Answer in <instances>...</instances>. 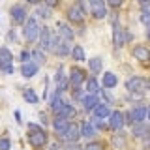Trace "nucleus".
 I'll list each match as a JSON object with an SVG mask.
<instances>
[{
  "label": "nucleus",
  "instance_id": "1",
  "mask_svg": "<svg viewBox=\"0 0 150 150\" xmlns=\"http://www.w3.org/2000/svg\"><path fill=\"white\" fill-rule=\"evenodd\" d=\"M47 141H49V137H47L45 129H41L40 126H36V124L28 126V143H30V146L40 150L47 144Z\"/></svg>",
  "mask_w": 150,
  "mask_h": 150
},
{
  "label": "nucleus",
  "instance_id": "2",
  "mask_svg": "<svg viewBox=\"0 0 150 150\" xmlns=\"http://www.w3.org/2000/svg\"><path fill=\"white\" fill-rule=\"evenodd\" d=\"M126 88H128V92H146L150 90V79H144V77H131L126 81Z\"/></svg>",
  "mask_w": 150,
  "mask_h": 150
},
{
  "label": "nucleus",
  "instance_id": "3",
  "mask_svg": "<svg viewBox=\"0 0 150 150\" xmlns=\"http://www.w3.org/2000/svg\"><path fill=\"white\" fill-rule=\"evenodd\" d=\"M40 47L43 51H53V47H54V40L56 38L51 34V28H40Z\"/></svg>",
  "mask_w": 150,
  "mask_h": 150
},
{
  "label": "nucleus",
  "instance_id": "4",
  "mask_svg": "<svg viewBox=\"0 0 150 150\" xmlns=\"http://www.w3.org/2000/svg\"><path fill=\"white\" fill-rule=\"evenodd\" d=\"M23 34H25V38L28 41H36L38 40V36H40V25H38L36 19H26Z\"/></svg>",
  "mask_w": 150,
  "mask_h": 150
},
{
  "label": "nucleus",
  "instance_id": "5",
  "mask_svg": "<svg viewBox=\"0 0 150 150\" xmlns=\"http://www.w3.org/2000/svg\"><path fill=\"white\" fill-rule=\"evenodd\" d=\"M90 4V11L96 19L107 17V9H105V0H88Z\"/></svg>",
  "mask_w": 150,
  "mask_h": 150
},
{
  "label": "nucleus",
  "instance_id": "6",
  "mask_svg": "<svg viewBox=\"0 0 150 150\" xmlns=\"http://www.w3.org/2000/svg\"><path fill=\"white\" fill-rule=\"evenodd\" d=\"M9 13H11V21L15 23V25H25L26 23V9L21 8V6H13L9 9Z\"/></svg>",
  "mask_w": 150,
  "mask_h": 150
},
{
  "label": "nucleus",
  "instance_id": "7",
  "mask_svg": "<svg viewBox=\"0 0 150 150\" xmlns=\"http://www.w3.org/2000/svg\"><path fill=\"white\" fill-rule=\"evenodd\" d=\"M129 40V34H126V30L118 25H115V32H112V41H115L116 47H122L126 41Z\"/></svg>",
  "mask_w": 150,
  "mask_h": 150
},
{
  "label": "nucleus",
  "instance_id": "8",
  "mask_svg": "<svg viewBox=\"0 0 150 150\" xmlns=\"http://www.w3.org/2000/svg\"><path fill=\"white\" fill-rule=\"evenodd\" d=\"M68 17H69V21L83 23V19H84V9H83V4H81V2H77L75 6H71V8H69V11H68Z\"/></svg>",
  "mask_w": 150,
  "mask_h": 150
},
{
  "label": "nucleus",
  "instance_id": "9",
  "mask_svg": "<svg viewBox=\"0 0 150 150\" xmlns=\"http://www.w3.org/2000/svg\"><path fill=\"white\" fill-rule=\"evenodd\" d=\"M62 137H64L66 141H69V143H75V141L81 137V126H77V124H69V126H68V129L64 131Z\"/></svg>",
  "mask_w": 150,
  "mask_h": 150
},
{
  "label": "nucleus",
  "instance_id": "10",
  "mask_svg": "<svg viewBox=\"0 0 150 150\" xmlns=\"http://www.w3.org/2000/svg\"><path fill=\"white\" fill-rule=\"evenodd\" d=\"M84 79H86V73L83 71L81 68H71V71H69V83H71V86H79Z\"/></svg>",
  "mask_w": 150,
  "mask_h": 150
},
{
  "label": "nucleus",
  "instance_id": "11",
  "mask_svg": "<svg viewBox=\"0 0 150 150\" xmlns=\"http://www.w3.org/2000/svg\"><path fill=\"white\" fill-rule=\"evenodd\" d=\"M53 51H54L56 54H60V56H66L71 49H69V45H68V40H62V38L58 36V38L54 40V47H53Z\"/></svg>",
  "mask_w": 150,
  "mask_h": 150
},
{
  "label": "nucleus",
  "instance_id": "12",
  "mask_svg": "<svg viewBox=\"0 0 150 150\" xmlns=\"http://www.w3.org/2000/svg\"><path fill=\"white\" fill-rule=\"evenodd\" d=\"M36 73H38V64L36 62H23V66H21V75L25 79L34 77Z\"/></svg>",
  "mask_w": 150,
  "mask_h": 150
},
{
  "label": "nucleus",
  "instance_id": "13",
  "mask_svg": "<svg viewBox=\"0 0 150 150\" xmlns=\"http://www.w3.org/2000/svg\"><path fill=\"white\" fill-rule=\"evenodd\" d=\"M133 56L141 62H148L150 60V49H146L144 45H135L133 47Z\"/></svg>",
  "mask_w": 150,
  "mask_h": 150
},
{
  "label": "nucleus",
  "instance_id": "14",
  "mask_svg": "<svg viewBox=\"0 0 150 150\" xmlns=\"http://www.w3.org/2000/svg\"><path fill=\"white\" fill-rule=\"evenodd\" d=\"M109 118H111L109 126H111L112 129H120L122 126H124V112L115 111V112H111V115H109Z\"/></svg>",
  "mask_w": 150,
  "mask_h": 150
},
{
  "label": "nucleus",
  "instance_id": "15",
  "mask_svg": "<svg viewBox=\"0 0 150 150\" xmlns=\"http://www.w3.org/2000/svg\"><path fill=\"white\" fill-rule=\"evenodd\" d=\"M56 30H58V36L62 38V40H73V30H71V26L69 25H66V23H60L58 21V25H56Z\"/></svg>",
  "mask_w": 150,
  "mask_h": 150
},
{
  "label": "nucleus",
  "instance_id": "16",
  "mask_svg": "<svg viewBox=\"0 0 150 150\" xmlns=\"http://www.w3.org/2000/svg\"><path fill=\"white\" fill-rule=\"evenodd\" d=\"M54 83H56V86H58V94H60V92H64L66 88H68V79H66V75H64V69H62V68L56 69Z\"/></svg>",
  "mask_w": 150,
  "mask_h": 150
},
{
  "label": "nucleus",
  "instance_id": "17",
  "mask_svg": "<svg viewBox=\"0 0 150 150\" xmlns=\"http://www.w3.org/2000/svg\"><path fill=\"white\" fill-rule=\"evenodd\" d=\"M68 126H69L68 118H60V116H56V120H53V128H54V131L58 135H64V131L68 129Z\"/></svg>",
  "mask_w": 150,
  "mask_h": 150
},
{
  "label": "nucleus",
  "instance_id": "18",
  "mask_svg": "<svg viewBox=\"0 0 150 150\" xmlns=\"http://www.w3.org/2000/svg\"><path fill=\"white\" fill-rule=\"evenodd\" d=\"M131 116H133V122H143L146 118V107L135 105L133 109H131Z\"/></svg>",
  "mask_w": 150,
  "mask_h": 150
},
{
  "label": "nucleus",
  "instance_id": "19",
  "mask_svg": "<svg viewBox=\"0 0 150 150\" xmlns=\"http://www.w3.org/2000/svg\"><path fill=\"white\" fill-rule=\"evenodd\" d=\"M94 135H96V126H94L90 120H88V122H84V124L81 126V137L92 139Z\"/></svg>",
  "mask_w": 150,
  "mask_h": 150
},
{
  "label": "nucleus",
  "instance_id": "20",
  "mask_svg": "<svg viewBox=\"0 0 150 150\" xmlns=\"http://www.w3.org/2000/svg\"><path fill=\"white\" fill-rule=\"evenodd\" d=\"M116 84H118V77H116L112 71H105V75H103V86L105 88H115Z\"/></svg>",
  "mask_w": 150,
  "mask_h": 150
},
{
  "label": "nucleus",
  "instance_id": "21",
  "mask_svg": "<svg viewBox=\"0 0 150 150\" xmlns=\"http://www.w3.org/2000/svg\"><path fill=\"white\" fill-rule=\"evenodd\" d=\"M94 115H96L98 118H107V116L111 115L109 105H101V103H98V105L94 107Z\"/></svg>",
  "mask_w": 150,
  "mask_h": 150
},
{
  "label": "nucleus",
  "instance_id": "22",
  "mask_svg": "<svg viewBox=\"0 0 150 150\" xmlns=\"http://www.w3.org/2000/svg\"><path fill=\"white\" fill-rule=\"evenodd\" d=\"M69 53H71L73 60H77V62H83V60H86V56H84V49H83L81 45H73Z\"/></svg>",
  "mask_w": 150,
  "mask_h": 150
},
{
  "label": "nucleus",
  "instance_id": "23",
  "mask_svg": "<svg viewBox=\"0 0 150 150\" xmlns=\"http://www.w3.org/2000/svg\"><path fill=\"white\" fill-rule=\"evenodd\" d=\"M13 62V54H11V51L6 49V47H2L0 49V66H4V64H11Z\"/></svg>",
  "mask_w": 150,
  "mask_h": 150
},
{
  "label": "nucleus",
  "instance_id": "24",
  "mask_svg": "<svg viewBox=\"0 0 150 150\" xmlns=\"http://www.w3.org/2000/svg\"><path fill=\"white\" fill-rule=\"evenodd\" d=\"M88 68H90V73H100L101 71V58H100V56L90 58V60H88Z\"/></svg>",
  "mask_w": 150,
  "mask_h": 150
},
{
  "label": "nucleus",
  "instance_id": "25",
  "mask_svg": "<svg viewBox=\"0 0 150 150\" xmlns=\"http://www.w3.org/2000/svg\"><path fill=\"white\" fill-rule=\"evenodd\" d=\"M83 103H84V109H86V111H94V107L98 105V98H96V94H88V96L83 100Z\"/></svg>",
  "mask_w": 150,
  "mask_h": 150
},
{
  "label": "nucleus",
  "instance_id": "26",
  "mask_svg": "<svg viewBox=\"0 0 150 150\" xmlns=\"http://www.w3.org/2000/svg\"><path fill=\"white\" fill-rule=\"evenodd\" d=\"M71 115H73V107L68 105V103H64V107L56 112V116H60V118H68V116H71Z\"/></svg>",
  "mask_w": 150,
  "mask_h": 150
},
{
  "label": "nucleus",
  "instance_id": "27",
  "mask_svg": "<svg viewBox=\"0 0 150 150\" xmlns=\"http://www.w3.org/2000/svg\"><path fill=\"white\" fill-rule=\"evenodd\" d=\"M146 126H143V122H135L133 124V135H137V137H143V135H146Z\"/></svg>",
  "mask_w": 150,
  "mask_h": 150
},
{
  "label": "nucleus",
  "instance_id": "28",
  "mask_svg": "<svg viewBox=\"0 0 150 150\" xmlns=\"http://www.w3.org/2000/svg\"><path fill=\"white\" fill-rule=\"evenodd\" d=\"M64 100H62V98H60V94H58V96H54L53 98V103H51V107H53V111L54 112H58L60 109H62V107H64Z\"/></svg>",
  "mask_w": 150,
  "mask_h": 150
},
{
  "label": "nucleus",
  "instance_id": "29",
  "mask_svg": "<svg viewBox=\"0 0 150 150\" xmlns=\"http://www.w3.org/2000/svg\"><path fill=\"white\" fill-rule=\"evenodd\" d=\"M112 144H115V148H122L126 144V137L124 133H116L115 137H112Z\"/></svg>",
  "mask_w": 150,
  "mask_h": 150
},
{
  "label": "nucleus",
  "instance_id": "30",
  "mask_svg": "<svg viewBox=\"0 0 150 150\" xmlns=\"http://www.w3.org/2000/svg\"><path fill=\"white\" fill-rule=\"evenodd\" d=\"M86 92H88V94H96V92H98V81H96L94 77H90V79L86 81Z\"/></svg>",
  "mask_w": 150,
  "mask_h": 150
},
{
  "label": "nucleus",
  "instance_id": "31",
  "mask_svg": "<svg viewBox=\"0 0 150 150\" xmlns=\"http://www.w3.org/2000/svg\"><path fill=\"white\" fill-rule=\"evenodd\" d=\"M23 98H25L26 101H30V103H38V96H36L34 90H25L23 92Z\"/></svg>",
  "mask_w": 150,
  "mask_h": 150
},
{
  "label": "nucleus",
  "instance_id": "32",
  "mask_svg": "<svg viewBox=\"0 0 150 150\" xmlns=\"http://www.w3.org/2000/svg\"><path fill=\"white\" fill-rule=\"evenodd\" d=\"M38 15H40L41 19H49V17H51V8L40 6V8H38Z\"/></svg>",
  "mask_w": 150,
  "mask_h": 150
},
{
  "label": "nucleus",
  "instance_id": "33",
  "mask_svg": "<svg viewBox=\"0 0 150 150\" xmlns=\"http://www.w3.org/2000/svg\"><path fill=\"white\" fill-rule=\"evenodd\" d=\"M141 23H143L144 26H150V9H143V13H141Z\"/></svg>",
  "mask_w": 150,
  "mask_h": 150
},
{
  "label": "nucleus",
  "instance_id": "34",
  "mask_svg": "<svg viewBox=\"0 0 150 150\" xmlns=\"http://www.w3.org/2000/svg\"><path fill=\"white\" fill-rule=\"evenodd\" d=\"M34 58L38 60V62H45V54H43V51H40V49H36V51H32L30 53Z\"/></svg>",
  "mask_w": 150,
  "mask_h": 150
},
{
  "label": "nucleus",
  "instance_id": "35",
  "mask_svg": "<svg viewBox=\"0 0 150 150\" xmlns=\"http://www.w3.org/2000/svg\"><path fill=\"white\" fill-rule=\"evenodd\" d=\"M84 150H103V146H101V143H88Z\"/></svg>",
  "mask_w": 150,
  "mask_h": 150
},
{
  "label": "nucleus",
  "instance_id": "36",
  "mask_svg": "<svg viewBox=\"0 0 150 150\" xmlns=\"http://www.w3.org/2000/svg\"><path fill=\"white\" fill-rule=\"evenodd\" d=\"M9 148H11L9 139H0V150H9Z\"/></svg>",
  "mask_w": 150,
  "mask_h": 150
},
{
  "label": "nucleus",
  "instance_id": "37",
  "mask_svg": "<svg viewBox=\"0 0 150 150\" xmlns=\"http://www.w3.org/2000/svg\"><path fill=\"white\" fill-rule=\"evenodd\" d=\"M107 4H109L111 8H120L122 6V2H124V0H105Z\"/></svg>",
  "mask_w": 150,
  "mask_h": 150
},
{
  "label": "nucleus",
  "instance_id": "38",
  "mask_svg": "<svg viewBox=\"0 0 150 150\" xmlns=\"http://www.w3.org/2000/svg\"><path fill=\"white\" fill-rule=\"evenodd\" d=\"M0 71H4V73H13V68H11V64H4V66H0Z\"/></svg>",
  "mask_w": 150,
  "mask_h": 150
},
{
  "label": "nucleus",
  "instance_id": "39",
  "mask_svg": "<svg viewBox=\"0 0 150 150\" xmlns=\"http://www.w3.org/2000/svg\"><path fill=\"white\" fill-rule=\"evenodd\" d=\"M124 124H131V126L135 124V122H133V116H131V111L124 115Z\"/></svg>",
  "mask_w": 150,
  "mask_h": 150
},
{
  "label": "nucleus",
  "instance_id": "40",
  "mask_svg": "<svg viewBox=\"0 0 150 150\" xmlns=\"http://www.w3.org/2000/svg\"><path fill=\"white\" fill-rule=\"evenodd\" d=\"M60 4V0H45V6L47 8H56Z\"/></svg>",
  "mask_w": 150,
  "mask_h": 150
},
{
  "label": "nucleus",
  "instance_id": "41",
  "mask_svg": "<svg viewBox=\"0 0 150 150\" xmlns=\"http://www.w3.org/2000/svg\"><path fill=\"white\" fill-rule=\"evenodd\" d=\"M30 53H28V51H23V53H21V60H23V62H28V58H30Z\"/></svg>",
  "mask_w": 150,
  "mask_h": 150
},
{
  "label": "nucleus",
  "instance_id": "42",
  "mask_svg": "<svg viewBox=\"0 0 150 150\" xmlns=\"http://www.w3.org/2000/svg\"><path fill=\"white\" fill-rule=\"evenodd\" d=\"M137 2L141 4L143 8H146V6H150V0H137Z\"/></svg>",
  "mask_w": 150,
  "mask_h": 150
},
{
  "label": "nucleus",
  "instance_id": "43",
  "mask_svg": "<svg viewBox=\"0 0 150 150\" xmlns=\"http://www.w3.org/2000/svg\"><path fill=\"white\" fill-rule=\"evenodd\" d=\"M144 120L150 122V107H146V118H144Z\"/></svg>",
  "mask_w": 150,
  "mask_h": 150
},
{
  "label": "nucleus",
  "instance_id": "44",
  "mask_svg": "<svg viewBox=\"0 0 150 150\" xmlns=\"http://www.w3.org/2000/svg\"><path fill=\"white\" fill-rule=\"evenodd\" d=\"M26 2H28V4H38L40 0H26Z\"/></svg>",
  "mask_w": 150,
  "mask_h": 150
}]
</instances>
